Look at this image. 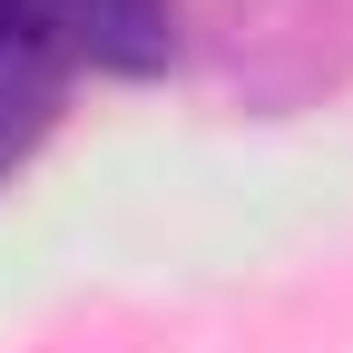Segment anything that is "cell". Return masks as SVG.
<instances>
[{
    "instance_id": "6da1fadb",
    "label": "cell",
    "mask_w": 353,
    "mask_h": 353,
    "mask_svg": "<svg viewBox=\"0 0 353 353\" xmlns=\"http://www.w3.org/2000/svg\"><path fill=\"white\" fill-rule=\"evenodd\" d=\"M176 59V0H0V176L50 138L79 79H167Z\"/></svg>"
},
{
    "instance_id": "7a4b0ae2",
    "label": "cell",
    "mask_w": 353,
    "mask_h": 353,
    "mask_svg": "<svg viewBox=\"0 0 353 353\" xmlns=\"http://www.w3.org/2000/svg\"><path fill=\"white\" fill-rule=\"evenodd\" d=\"M187 50L216 59V79L245 108L285 118L353 79V0H176Z\"/></svg>"
}]
</instances>
